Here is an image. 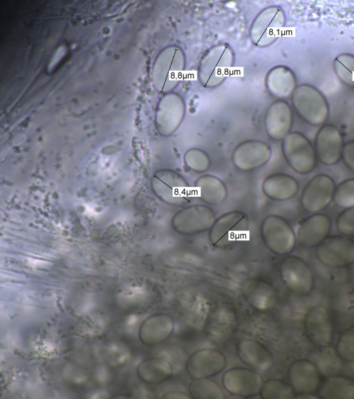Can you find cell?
I'll return each instance as SVG.
<instances>
[{"instance_id":"25","label":"cell","mask_w":354,"mask_h":399,"mask_svg":"<svg viewBox=\"0 0 354 399\" xmlns=\"http://www.w3.org/2000/svg\"><path fill=\"white\" fill-rule=\"evenodd\" d=\"M261 188L267 197L275 201H286L297 195L299 184L290 175L274 173L264 179Z\"/></svg>"},{"instance_id":"27","label":"cell","mask_w":354,"mask_h":399,"mask_svg":"<svg viewBox=\"0 0 354 399\" xmlns=\"http://www.w3.org/2000/svg\"><path fill=\"white\" fill-rule=\"evenodd\" d=\"M316 393L322 399H354V380L338 374L326 375Z\"/></svg>"},{"instance_id":"11","label":"cell","mask_w":354,"mask_h":399,"mask_svg":"<svg viewBox=\"0 0 354 399\" xmlns=\"http://www.w3.org/2000/svg\"><path fill=\"white\" fill-rule=\"evenodd\" d=\"M335 186L336 182L330 175L326 173L313 175L301 190V207L309 213L321 212L333 202Z\"/></svg>"},{"instance_id":"36","label":"cell","mask_w":354,"mask_h":399,"mask_svg":"<svg viewBox=\"0 0 354 399\" xmlns=\"http://www.w3.org/2000/svg\"><path fill=\"white\" fill-rule=\"evenodd\" d=\"M335 227L339 234L354 237V206L344 209L337 215Z\"/></svg>"},{"instance_id":"2","label":"cell","mask_w":354,"mask_h":399,"mask_svg":"<svg viewBox=\"0 0 354 399\" xmlns=\"http://www.w3.org/2000/svg\"><path fill=\"white\" fill-rule=\"evenodd\" d=\"M185 65V55L180 47L174 44L163 48L153 66L156 88L164 94L172 92L183 79Z\"/></svg>"},{"instance_id":"32","label":"cell","mask_w":354,"mask_h":399,"mask_svg":"<svg viewBox=\"0 0 354 399\" xmlns=\"http://www.w3.org/2000/svg\"><path fill=\"white\" fill-rule=\"evenodd\" d=\"M333 68L342 82L354 89V55L346 53L338 55L333 61Z\"/></svg>"},{"instance_id":"9","label":"cell","mask_w":354,"mask_h":399,"mask_svg":"<svg viewBox=\"0 0 354 399\" xmlns=\"http://www.w3.org/2000/svg\"><path fill=\"white\" fill-rule=\"evenodd\" d=\"M249 226L248 215L241 211H232L216 218L209 230V239L217 248H226L238 242Z\"/></svg>"},{"instance_id":"31","label":"cell","mask_w":354,"mask_h":399,"mask_svg":"<svg viewBox=\"0 0 354 399\" xmlns=\"http://www.w3.org/2000/svg\"><path fill=\"white\" fill-rule=\"evenodd\" d=\"M259 394L263 399H292L296 393L289 382L272 378L263 382Z\"/></svg>"},{"instance_id":"22","label":"cell","mask_w":354,"mask_h":399,"mask_svg":"<svg viewBox=\"0 0 354 399\" xmlns=\"http://www.w3.org/2000/svg\"><path fill=\"white\" fill-rule=\"evenodd\" d=\"M241 293L245 301L258 311L269 310L276 303L274 287L261 278L251 277L245 280L241 286Z\"/></svg>"},{"instance_id":"15","label":"cell","mask_w":354,"mask_h":399,"mask_svg":"<svg viewBox=\"0 0 354 399\" xmlns=\"http://www.w3.org/2000/svg\"><path fill=\"white\" fill-rule=\"evenodd\" d=\"M225 391L232 395L249 398L259 394L263 378L257 371L245 367H233L227 370L221 379Z\"/></svg>"},{"instance_id":"21","label":"cell","mask_w":354,"mask_h":399,"mask_svg":"<svg viewBox=\"0 0 354 399\" xmlns=\"http://www.w3.org/2000/svg\"><path fill=\"white\" fill-rule=\"evenodd\" d=\"M293 116L290 105L285 100H278L267 109L263 121L267 136L275 141H282L292 126Z\"/></svg>"},{"instance_id":"17","label":"cell","mask_w":354,"mask_h":399,"mask_svg":"<svg viewBox=\"0 0 354 399\" xmlns=\"http://www.w3.org/2000/svg\"><path fill=\"white\" fill-rule=\"evenodd\" d=\"M331 229V219L327 214L310 213L298 224L295 232L297 242L304 248L315 249L330 235Z\"/></svg>"},{"instance_id":"5","label":"cell","mask_w":354,"mask_h":399,"mask_svg":"<svg viewBox=\"0 0 354 399\" xmlns=\"http://www.w3.org/2000/svg\"><path fill=\"white\" fill-rule=\"evenodd\" d=\"M260 233L266 247L276 255H289L297 243L296 233L290 224L278 215H267L262 220Z\"/></svg>"},{"instance_id":"40","label":"cell","mask_w":354,"mask_h":399,"mask_svg":"<svg viewBox=\"0 0 354 399\" xmlns=\"http://www.w3.org/2000/svg\"><path fill=\"white\" fill-rule=\"evenodd\" d=\"M348 302L351 308L354 310V287L349 292L348 295Z\"/></svg>"},{"instance_id":"29","label":"cell","mask_w":354,"mask_h":399,"mask_svg":"<svg viewBox=\"0 0 354 399\" xmlns=\"http://www.w3.org/2000/svg\"><path fill=\"white\" fill-rule=\"evenodd\" d=\"M173 373L174 368L171 362L162 357L147 359L140 367L141 378L149 383H162L168 380Z\"/></svg>"},{"instance_id":"6","label":"cell","mask_w":354,"mask_h":399,"mask_svg":"<svg viewBox=\"0 0 354 399\" xmlns=\"http://www.w3.org/2000/svg\"><path fill=\"white\" fill-rule=\"evenodd\" d=\"M154 194L163 202L171 206H181L190 201L191 187L178 172L171 169L156 171L151 179Z\"/></svg>"},{"instance_id":"10","label":"cell","mask_w":354,"mask_h":399,"mask_svg":"<svg viewBox=\"0 0 354 399\" xmlns=\"http://www.w3.org/2000/svg\"><path fill=\"white\" fill-rule=\"evenodd\" d=\"M315 255L328 267L351 266L354 264V240L339 233L329 235L315 248Z\"/></svg>"},{"instance_id":"13","label":"cell","mask_w":354,"mask_h":399,"mask_svg":"<svg viewBox=\"0 0 354 399\" xmlns=\"http://www.w3.org/2000/svg\"><path fill=\"white\" fill-rule=\"evenodd\" d=\"M215 220L211 208L194 204L177 211L171 219V226L180 234L193 235L209 230Z\"/></svg>"},{"instance_id":"14","label":"cell","mask_w":354,"mask_h":399,"mask_svg":"<svg viewBox=\"0 0 354 399\" xmlns=\"http://www.w3.org/2000/svg\"><path fill=\"white\" fill-rule=\"evenodd\" d=\"M344 144L342 133L336 125L320 126L313 143L317 161L326 166L336 165L342 159Z\"/></svg>"},{"instance_id":"39","label":"cell","mask_w":354,"mask_h":399,"mask_svg":"<svg viewBox=\"0 0 354 399\" xmlns=\"http://www.w3.org/2000/svg\"><path fill=\"white\" fill-rule=\"evenodd\" d=\"M295 398L318 399L319 398L316 393H296Z\"/></svg>"},{"instance_id":"1","label":"cell","mask_w":354,"mask_h":399,"mask_svg":"<svg viewBox=\"0 0 354 399\" xmlns=\"http://www.w3.org/2000/svg\"><path fill=\"white\" fill-rule=\"evenodd\" d=\"M234 64L232 48L227 44H216L201 57L197 71L198 80L205 88H216L229 76Z\"/></svg>"},{"instance_id":"24","label":"cell","mask_w":354,"mask_h":399,"mask_svg":"<svg viewBox=\"0 0 354 399\" xmlns=\"http://www.w3.org/2000/svg\"><path fill=\"white\" fill-rule=\"evenodd\" d=\"M265 85L268 93L281 100L290 98L297 86L294 72L283 65L275 66L268 71Z\"/></svg>"},{"instance_id":"23","label":"cell","mask_w":354,"mask_h":399,"mask_svg":"<svg viewBox=\"0 0 354 399\" xmlns=\"http://www.w3.org/2000/svg\"><path fill=\"white\" fill-rule=\"evenodd\" d=\"M236 353L240 360L251 369L261 372L269 371L274 364L271 351L261 342L245 339L236 346Z\"/></svg>"},{"instance_id":"34","label":"cell","mask_w":354,"mask_h":399,"mask_svg":"<svg viewBox=\"0 0 354 399\" xmlns=\"http://www.w3.org/2000/svg\"><path fill=\"white\" fill-rule=\"evenodd\" d=\"M333 203L342 209L354 206V177L344 179L336 184Z\"/></svg>"},{"instance_id":"37","label":"cell","mask_w":354,"mask_h":399,"mask_svg":"<svg viewBox=\"0 0 354 399\" xmlns=\"http://www.w3.org/2000/svg\"><path fill=\"white\" fill-rule=\"evenodd\" d=\"M341 160L344 166L354 174V140L345 143Z\"/></svg>"},{"instance_id":"3","label":"cell","mask_w":354,"mask_h":399,"mask_svg":"<svg viewBox=\"0 0 354 399\" xmlns=\"http://www.w3.org/2000/svg\"><path fill=\"white\" fill-rule=\"evenodd\" d=\"M297 114L307 124L322 126L329 116V106L323 94L308 84L297 85L290 97Z\"/></svg>"},{"instance_id":"26","label":"cell","mask_w":354,"mask_h":399,"mask_svg":"<svg viewBox=\"0 0 354 399\" xmlns=\"http://www.w3.org/2000/svg\"><path fill=\"white\" fill-rule=\"evenodd\" d=\"M174 321L166 313H156L148 317L141 327V338L149 345L166 341L173 333Z\"/></svg>"},{"instance_id":"4","label":"cell","mask_w":354,"mask_h":399,"mask_svg":"<svg viewBox=\"0 0 354 399\" xmlns=\"http://www.w3.org/2000/svg\"><path fill=\"white\" fill-rule=\"evenodd\" d=\"M283 157L296 173L305 175L316 168L317 159L313 144L302 133L290 132L281 141Z\"/></svg>"},{"instance_id":"38","label":"cell","mask_w":354,"mask_h":399,"mask_svg":"<svg viewBox=\"0 0 354 399\" xmlns=\"http://www.w3.org/2000/svg\"><path fill=\"white\" fill-rule=\"evenodd\" d=\"M162 398L166 399H190L191 396L185 392L178 390H172L165 393Z\"/></svg>"},{"instance_id":"12","label":"cell","mask_w":354,"mask_h":399,"mask_svg":"<svg viewBox=\"0 0 354 399\" xmlns=\"http://www.w3.org/2000/svg\"><path fill=\"white\" fill-rule=\"evenodd\" d=\"M304 329L312 344L319 348L329 346L334 336V326L328 308L321 304L309 308L304 317Z\"/></svg>"},{"instance_id":"28","label":"cell","mask_w":354,"mask_h":399,"mask_svg":"<svg viewBox=\"0 0 354 399\" xmlns=\"http://www.w3.org/2000/svg\"><path fill=\"white\" fill-rule=\"evenodd\" d=\"M194 189L198 197L206 204L218 205L227 196L225 183L212 175H203L194 181Z\"/></svg>"},{"instance_id":"8","label":"cell","mask_w":354,"mask_h":399,"mask_svg":"<svg viewBox=\"0 0 354 399\" xmlns=\"http://www.w3.org/2000/svg\"><path fill=\"white\" fill-rule=\"evenodd\" d=\"M286 15L279 6H271L261 10L252 22L249 30L252 43L260 48L273 44L281 35Z\"/></svg>"},{"instance_id":"30","label":"cell","mask_w":354,"mask_h":399,"mask_svg":"<svg viewBox=\"0 0 354 399\" xmlns=\"http://www.w3.org/2000/svg\"><path fill=\"white\" fill-rule=\"evenodd\" d=\"M192 398L194 399H224V391L221 386L209 378H194L188 385Z\"/></svg>"},{"instance_id":"16","label":"cell","mask_w":354,"mask_h":399,"mask_svg":"<svg viewBox=\"0 0 354 399\" xmlns=\"http://www.w3.org/2000/svg\"><path fill=\"white\" fill-rule=\"evenodd\" d=\"M185 114L183 98L175 92L165 94L160 99L156 116V127L164 136L174 134L180 125Z\"/></svg>"},{"instance_id":"33","label":"cell","mask_w":354,"mask_h":399,"mask_svg":"<svg viewBox=\"0 0 354 399\" xmlns=\"http://www.w3.org/2000/svg\"><path fill=\"white\" fill-rule=\"evenodd\" d=\"M334 349L342 360L354 361V323L342 331L336 340Z\"/></svg>"},{"instance_id":"18","label":"cell","mask_w":354,"mask_h":399,"mask_svg":"<svg viewBox=\"0 0 354 399\" xmlns=\"http://www.w3.org/2000/svg\"><path fill=\"white\" fill-rule=\"evenodd\" d=\"M223 352L212 348L198 349L192 353L185 363V370L192 377L210 378L220 373L226 366Z\"/></svg>"},{"instance_id":"20","label":"cell","mask_w":354,"mask_h":399,"mask_svg":"<svg viewBox=\"0 0 354 399\" xmlns=\"http://www.w3.org/2000/svg\"><path fill=\"white\" fill-rule=\"evenodd\" d=\"M287 378L296 393H316L322 380V373L314 362L303 358L290 364Z\"/></svg>"},{"instance_id":"19","label":"cell","mask_w":354,"mask_h":399,"mask_svg":"<svg viewBox=\"0 0 354 399\" xmlns=\"http://www.w3.org/2000/svg\"><path fill=\"white\" fill-rule=\"evenodd\" d=\"M272 155V150L264 141L250 139L239 143L233 150L232 162L241 171H250L266 165Z\"/></svg>"},{"instance_id":"35","label":"cell","mask_w":354,"mask_h":399,"mask_svg":"<svg viewBox=\"0 0 354 399\" xmlns=\"http://www.w3.org/2000/svg\"><path fill=\"white\" fill-rule=\"evenodd\" d=\"M183 161L189 170L198 173L207 171L210 166L208 154L198 148L187 150L184 154Z\"/></svg>"},{"instance_id":"7","label":"cell","mask_w":354,"mask_h":399,"mask_svg":"<svg viewBox=\"0 0 354 399\" xmlns=\"http://www.w3.org/2000/svg\"><path fill=\"white\" fill-rule=\"evenodd\" d=\"M279 275L284 286L297 296L311 294L315 287V276L308 263L295 255L285 256L279 263Z\"/></svg>"}]
</instances>
